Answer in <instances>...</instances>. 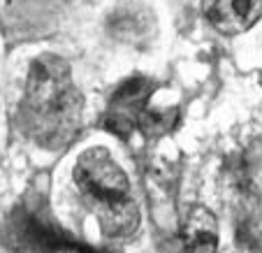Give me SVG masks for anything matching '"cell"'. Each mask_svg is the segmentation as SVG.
Masks as SVG:
<instances>
[{
  "instance_id": "cell-1",
  "label": "cell",
  "mask_w": 262,
  "mask_h": 253,
  "mask_svg": "<svg viewBox=\"0 0 262 253\" xmlns=\"http://www.w3.org/2000/svg\"><path fill=\"white\" fill-rule=\"evenodd\" d=\"M19 112L24 133L45 149H63L77 137L84 98L63 56L42 54L30 63Z\"/></svg>"
},
{
  "instance_id": "cell-2",
  "label": "cell",
  "mask_w": 262,
  "mask_h": 253,
  "mask_svg": "<svg viewBox=\"0 0 262 253\" xmlns=\"http://www.w3.org/2000/svg\"><path fill=\"white\" fill-rule=\"evenodd\" d=\"M3 242L12 253H98L63 230L45 209L19 204L3 225Z\"/></svg>"
},
{
  "instance_id": "cell-3",
  "label": "cell",
  "mask_w": 262,
  "mask_h": 253,
  "mask_svg": "<svg viewBox=\"0 0 262 253\" xmlns=\"http://www.w3.org/2000/svg\"><path fill=\"white\" fill-rule=\"evenodd\" d=\"M74 184L93 212L130 200V181L116 158L104 146H91L74 163Z\"/></svg>"
},
{
  "instance_id": "cell-4",
  "label": "cell",
  "mask_w": 262,
  "mask_h": 253,
  "mask_svg": "<svg viewBox=\"0 0 262 253\" xmlns=\"http://www.w3.org/2000/svg\"><path fill=\"white\" fill-rule=\"evenodd\" d=\"M154 84L146 77H130L114 91L104 116V128L121 139H128L137 130L139 116L151 100Z\"/></svg>"
},
{
  "instance_id": "cell-5",
  "label": "cell",
  "mask_w": 262,
  "mask_h": 253,
  "mask_svg": "<svg viewBox=\"0 0 262 253\" xmlns=\"http://www.w3.org/2000/svg\"><path fill=\"white\" fill-rule=\"evenodd\" d=\"M202 10L216 30L239 35L262 19V0H202Z\"/></svg>"
},
{
  "instance_id": "cell-6",
  "label": "cell",
  "mask_w": 262,
  "mask_h": 253,
  "mask_svg": "<svg viewBox=\"0 0 262 253\" xmlns=\"http://www.w3.org/2000/svg\"><path fill=\"white\" fill-rule=\"evenodd\" d=\"M181 239L188 253H216L218 221L207 207H193L181 223Z\"/></svg>"
},
{
  "instance_id": "cell-7",
  "label": "cell",
  "mask_w": 262,
  "mask_h": 253,
  "mask_svg": "<svg viewBox=\"0 0 262 253\" xmlns=\"http://www.w3.org/2000/svg\"><path fill=\"white\" fill-rule=\"evenodd\" d=\"M151 26L154 16L148 12H142L137 7H125L109 16V30L116 40L128 42V45H139L151 37Z\"/></svg>"
},
{
  "instance_id": "cell-8",
  "label": "cell",
  "mask_w": 262,
  "mask_h": 253,
  "mask_svg": "<svg viewBox=\"0 0 262 253\" xmlns=\"http://www.w3.org/2000/svg\"><path fill=\"white\" fill-rule=\"evenodd\" d=\"M95 216H98L100 228L107 237H128L139 225V207L133 198L114 204V207L100 209V212H95Z\"/></svg>"
},
{
  "instance_id": "cell-9",
  "label": "cell",
  "mask_w": 262,
  "mask_h": 253,
  "mask_svg": "<svg viewBox=\"0 0 262 253\" xmlns=\"http://www.w3.org/2000/svg\"><path fill=\"white\" fill-rule=\"evenodd\" d=\"M179 123V107L177 104H154L148 100L146 110L139 116L137 130H142L144 137L158 139L163 135L172 133Z\"/></svg>"
}]
</instances>
